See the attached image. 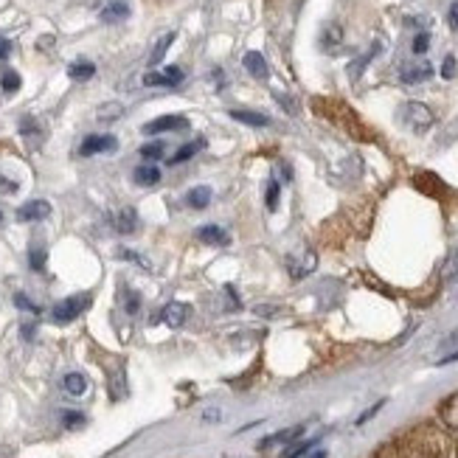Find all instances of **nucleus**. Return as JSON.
<instances>
[{"label": "nucleus", "mask_w": 458, "mask_h": 458, "mask_svg": "<svg viewBox=\"0 0 458 458\" xmlns=\"http://www.w3.org/2000/svg\"><path fill=\"white\" fill-rule=\"evenodd\" d=\"M90 295L85 292V295H70V298H65V301H59L56 307L51 310V318L56 321V324H70V321H76L79 318L88 307H90Z\"/></svg>", "instance_id": "f257e3e1"}, {"label": "nucleus", "mask_w": 458, "mask_h": 458, "mask_svg": "<svg viewBox=\"0 0 458 458\" xmlns=\"http://www.w3.org/2000/svg\"><path fill=\"white\" fill-rule=\"evenodd\" d=\"M400 118H402L413 132H425V129L433 127V113H430V107L422 104V102H408V104L400 110Z\"/></svg>", "instance_id": "f03ea898"}, {"label": "nucleus", "mask_w": 458, "mask_h": 458, "mask_svg": "<svg viewBox=\"0 0 458 458\" xmlns=\"http://www.w3.org/2000/svg\"><path fill=\"white\" fill-rule=\"evenodd\" d=\"M315 267H318V256H315V251H310V248H298L295 253L287 256V270H290V276H292L295 281H298V278H307Z\"/></svg>", "instance_id": "7ed1b4c3"}, {"label": "nucleus", "mask_w": 458, "mask_h": 458, "mask_svg": "<svg viewBox=\"0 0 458 458\" xmlns=\"http://www.w3.org/2000/svg\"><path fill=\"white\" fill-rule=\"evenodd\" d=\"M400 76H402L405 85H419V82H427L430 76H433V65H430L427 59H416V62L402 65Z\"/></svg>", "instance_id": "20e7f679"}, {"label": "nucleus", "mask_w": 458, "mask_h": 458, "mask_svg": "<svg viewBox=\"0 0 458 458\" xmlns=\"http://www.w3.org/2000/svg\"><path fill=\"white\" fill-rule=\"evenodd\" d=\"M180 82H183V68H177V65H172L161 73H146L143 76V85H149V88H175Z\"/></svg>", "instance_id": "39448f33"}, {"label": "nucleus", "mask_w": 458, "mask_h": 458, "mask_svg": "<svg viewBox=\"0 0 458 458\" xmlns=\"http://www.w3.org/2000/svg\"><path fill=\"white\" fill-rule=\"evenodd\" d=\"M118 149V138L116 135H88L79 146V152L88 158V155H99V152H113Z\"/></svg>", "instance_id": "423d86ee"}, {"label": "nucleus", "mask_w": 458, "mask_h": 458, "mask_svg": "<svg viewBox=\"0 0 458 458\" xmlns=\"http://www.w3.org/2000/svg\"><path fill=\"white\" fill-rule=\"evenodd\" d=\"M186 127H189V121L183 116H161L155 121L143 124L141 129H143V135H158V132H175V129H186Z\"/></svg>", "instance_id": "0eeeda50"}, {"label": "nucleus", "mask_w": 458, "mask_h": 458, "mask_svg": "<svg viewBox=\"0 0 458 458\" xmlns=\"http://www.w3.org/2000/svg\"><path fill=\"white\" fill-rule=\"evenodd\" d=\"M161 321H164L169 329H180V326L189 321V303H183V301L166 303L164 313H161Z\"/></svg>", "instance_id": "6e6552de"}, {"label": "nucleus", "mask_w": 458, "mask_h": 458, "mask_svg": "<svg viewBox=\"0 0 458 458\" xmlns=\"http://www.w3.org/2000/svg\"><path fill=\"white\" fill-rule=\"evenodd\" d=\"M48 216H51V203H45V200H29L26 205L17 208L20 222H40V219H48Z\"/></svg>", "instance_id": "1a4fd4ad"}, {"label": "nucleus", "mask_w": 458, "mask_h": 458, "mask_svg": "<svg viewBox=\"0 0 458 458\" xmlns=\"http://www.w3.org/2000/svg\"><path fill=\"white\" fill-rule=\"evenodd\" d=\"M303 430V425H295V427H287V430H278V433H273V436H267V439H262L259 441V450H270V447H276V444H290V441H295Z\"/></svg>", "instance_id": "9d476101"}, {"label": "nucleus", "mask_w": 458, "mask_h": 458, "mask_svg": "<svg viewBox=\"0 0 458 458\" xmlns=\"http://www.w3.org/2000/svg\"><path fill=\"white\" fill-rule=\"evenodd\" d=\"M99 17H102V23H121L129 17V3L127 0H110Z\"/></svg>", "instance_id": "9b49d317"}, {"label": "nucleus", "mask_w": 458, "mask_h": 458, "mask_svg": "<svg viewBox=\"0 0 458 458\" xmlns=\"http://www.w3.org/2000/svg\"><path fill=\"white\" fill-rule=\"evenodd\" d=\"M200 242H205V245H219V248H225L228 242V234L222 231V228H216V225H203V228H197V234H194Z\"/></svg>", "instance_id": "f8f14e48"}, {"label": "nucleus", "mask_w": 458, "mask_h": 458, "mask_svg": "<svg viewBox=\"0 0 458 458\" xmlns=\"http://www.w3.org/2000/svg\"><path fill=\"white\" fill-rule=\"evenodd\" d=\"M242 65H245V70L253 76V79H267V62H264V56L259 54V51H248L245 54V59H242Z\"/></svg>", "instance_id": "ddd939ff"}, {"label": "nucleus", "mask_w": 458, "mask_h": 458, "mask_svg": "<svg viewBox=\"0 0 458 458\" xmlns=\"http://www.w3.org/2000/svg\"><path fill=\"white\" fill-rule=\"evenodd\" d=\"M113 225H116L118 234H135L138 231V214H135V208H121L113 216Z\"/></svg>", "instance_id": "4468645a"}, {"label": "nucleus", "mask_w": 458, "mask_h": 458, "mask_svg": "<svg viewBox=\"0 0 458 458\" xmlns=\"http://www.w3.org/2000/svg\"><path fill=\"white\" fill-rule=\"evenodd\" d=\"M62 388H65L70 397H82V394L88 391V377L79 374V371H70V374H65V379H62Z\"/></svg>", "instance_id": "2eb2a0df"}, {"label": "nucleus", "mask_w": 458, "mask_h": 458, "mask_svg": "<svg viewBox=\"0 0 458 458\" xmlns=\"http://www.w3.org/2000/svg\"><path fill=\"white\" fill-rule=\"evenodd\" d=\"M228 116H231L234 121L248 124V127H267V124H270V118H267L264 113H253V110H231Z\"/></svg>", "instance_id": "dca6fc26"}, {"label": "nucleus", "mask_w": 458, "mask_h": 458, "mask_svg": "<svg viewBox=\"0 0 458 458\" xmlns=\"http://www.w3.org/2000/svg\"><path fill=\"white\" fill-rule=\"evenodd\" d=\"M68 76L73 82H88V79H93V76H96V65L93 62H73L68 68Z\"/></svg>", "instance_id": "f3484780"}, {"label": "nucleus", "mask_w": 458, "mask_h": 458, "mask_svg": "<svg viewBox=\"0 0 458 458\" xmlns=\"http://www.w3.org/2000/svg\"><path fill=\"white\" fill-rule=\"evenodd\" d=\"M186 203H189L191 208H197V211L208 208V203H211V189H208V186H194V189L186 194Z\"/></svg>", "instance_id": "a211bd4d"}, {"label": "nucleus", "mask_w": 458, "mask_h": 458, "mask_svg": "<svg viewBox=\"0 0 458 458\" xmlns=\"http://www.w3.org/2000/svg\"><path fill=\"white\" fill-rule=\"evenodd\" d=\"M132 177H135L138 186H155V183L161 180V169H158V166H152V164H149V166H138Z\"/></svg>", "instance_id": "6ab92c4d"}, {"label": "nucleus", "mask_w": 458, "mask_h": 458, "mask_svg": "<svg viewBox=\"0 0 458 458\" xmlns=\"http://www.w3.org/2000/svg\"><path fill=\"white\" fill-rule=\"evenodd\" d=\"M205 146V141L203 138H197V141H191V143H186V146H180L177 152H175V155L169 158V164H183V161H189V158H194L197 155V152Z\"/></svg>", "instance_id": "aec40b11"}, {"label": "nucleus", "mask_w": 458, "mask_h": 458, "mask_svg": "<svg viewBox=\"0 0 458 458\" xmlns=\"http://www.w3.org/2000/svg\"><path fill=\"white\" fill-rule=\"evenodd\" d=\"M441 419H444L447 427L458 430V394H452V397L441 405Z\"/></svg>", "instance_id": "412c9836"}, {"label": "nucleus", "mask_w": 458, "mask_h": 458, "mask_svg": "<svg viewBox=\"0 0 458 458\" xmlns=\"http://www.w3.org/2000/svg\"><path fill=\"white\" fill-rule=\"evenodd\" d=\"M175 31H169V34H164L158 42H155V48H152V54H149V65H158L164 56H166V51H169V45L175 42Z\"/></svg>", "instance_id": "4be33fe9"}, {"label": "nucleus", "mask_w": 458, "mask_h": 458, "mask_svg": "<svg viewBox=\"0 0 458 458\" xmlns=\"http://www.w3.org/2000/svg\"><path fill=\"white\" fill-rule=\"evenodd\" d=\"M110 394H113V400H121L127 394V374H124V368H116L110 374Z\"/></svg>", "instance_id": "5701e85b"}, {"label": "nucleus", "mask_w": 458, "mask_h": 458, "mask_svg": "<svg viewBox=\"0 0 458 458\" xmlns=\"http://www.w3.org/2000/svg\"><path fill=\"white\" fill-rule=\"evenodd\" d=\"M164 155H166V143L164 141H152V143L141 146V158H146V161H158Z\"/></svg>", "instance_id": "b1692460"}, {"label": "nucleus", "mask_w": 458, "mask_h": 458, "mask_svg": "<svg viewBox=\"0 0 458 458\" xmlns=\"http://www.w3.org/2000/svg\"><path fill=\"white\" fill-rule=\"evenodd\" d=\"M340 40H343V31H340V26H326L324 29V34H321V45L324 48H338L340 45Z\"/></svg>", "instance_id": "393cba45"}, {"label": "nucleus", "mask_w": 458, "mask_h": 458, "mask_svg": "<svg viewBox=\"0 0 458 458\" xmlns=\"http://www.w3.org/2000/svg\"><path fill=\"white\" fill-rule=\"evenodd\" d=\"M315 447V439H307V441H298V444H290L284 452H281V458H301V455H307L310 450Z\"/></svg>", "instance_id": "a878e982"}, {"label": "nucleus", "mask_w": 458, "mask_h": 458, "mask_svg": "<svg viewBox=\"0 0 458 458\" xmlns=\"http://www.w3.org/2000/svg\"><path fill=\"white\" fill-rule=\"evenodd\" d=\"M452 276H458V245L447 253L444 267H441V278H444V281H447V278H452Z\"/></svg>", "instance_id": "bb28decb"}, {"label": "nucleus", "mask_w": 458, "mask_h": 458, "mask_svg": "<svg viewBox=\"0 0 458 458\" xmlns=\"http://www.w3.org/2000/svg\"><path fill=\"white\" fill-rule=\"evenodd\" d=\"M0 88H3L6 93H15V90H20V73H15V70H6V73H3V79H0Z\"/></svg>", "instance_id": "cd10ccee"}, {"label": "nucleus", "mask_w": 458, "mask_h": 458, "mask_svg": "<svg viewBox=\"0 0 458 458\" xmlns=\"http://www.w3.org/2000/svg\"><path fill=\"white\" fill-rule=\"evenodd\" d=\"M29 262H31V270H42L45 267V248L42 245H31Z\"/></svg>", "instance_id": "c85d7f7f"}, {"label": "nucleus", "mask_w": 458, "mask_h": 458, "mask_svg": "<svg viewBox=\"0 0 458 458\" xmlns=\"http://www.w3.org/2000/svg\"><path fill=\"white\" fill-rule=\"evenodd\" d=\"M278 194H281L278 183H276V180H270V183H267V191H264V203H267V208H270V211H276V208H278Z\"/></svg>", "instance_id": "c756f323"}, {"label": "nucleus", "mask_w": 458, "mask_h": 458, "mask_svg": "<svg viewBox=\"0 0 458 458\" xmlns=\"http://www.w3.org/2000/svg\"><path fill=\"white\" fill-rule=\"evenodd\" d=\"M124 310H127L129 315H135V313L141 310V295H138L135 290H127V292H124Z\"/></svg>", "instance_id": "7c9ffc66"}, {"label": "nucleus", "mask_w": 458, "mask_h": 458, "mask_svg": "<svg viewBox=\"0 0 458 458\" xmlns=\"http://www.w3.org/2000/svg\"><path fill=\"white\" fill-rule=\"evenodd\" d=\"M121 113H124V107H121V104H104V107H99V113H96V116H99L102 121H113V118H118Z\"/></svg>", "instance_id": "2f4dec72"}, {"label": "nucleus", "mask_w": 458, "mask_h": 458, "mask_svg": "<svg viewBox=\"0 0 458 458\" xmlns=\"http://www.w3.org/2000/svg\"><path fill=\"white\" fill-rule=\"evenodd\" d=\"M427 48H430V34H427V31H419V34L413 37V54L422 56Z\"/></svg>", "instance_id": "473e14b6"}, {"label": "nucleus", "mask_w": 458, "mask_h": 458, "mask_svg": "<svg viewBox=\"0 0 458 458\" xmlns=\"http://www.w3.org/2000/svg\"><path fill=\"white\" fill-rule=\"evenodd\" d=\"M383 405H386V400H379V402H374V405H371V408H368L365 413H360V419H357V425H365V422H368L371 416H377L379 411H383Z\"/></svg>", "instance_id": "72a5a7b5"}, {"label": "nucleus", "mask_w": 458, "mask_h": 458, "mask_svg": "<svg viewBox=\"0 0 458 458\" xmlns=\"http://www.w3.org/2000/svg\"><path fill=\"white\" fill-rule=\"evenodd\" d=\"M455 56H444V62H441V76H444V79H452V76H455Z\"/></svg>", "instance_id": "f704fd0d"}, {"label": "nucleus", "mask_w": 458, "mask_h": 458, "mask_svg": "<svg viewBox=\"0 0 458 458\" xmlns=\"http://www.w3.org/2000/svg\"><path fill=\"white\" fill-rule=\"evenodd\" d=\"M118 256H121V259H132V262H135V264H141V267H149V262H146L143 256H138L135 251H127V248H121V251H118Z\"/></svg>", "instance_id": "c9c22d12"}, {"label": "nucleus", "mask_w": 458, "mask_h": 458, "mask_svg": "<svg viewBox=\"0 0 458 458\" xmlns=\"http://www.w3.org/2000/svg\"><path fill=\"white\" fill-rule=\"evenodd\" d=\"M85 425V416L82 413H65V427H82Z\"/></svg>", "instance_id": "e433bc0d"}, {"label": "nucleus", "mask_w": 458, "mask_h": 458, "mask_svg": "<svg viewBox=\"0 0 458 458\" xmlns=\"http://www.w3.org/2000/svg\"><path fill=\"white\" fill-rule=\"evenodd\" d=\"M15 303H17L20 310H31V313H37V307H34V303H31V301H29L23 292H17V295H15Z\"/></svg>", "instance_id": "4c0bfd02"}, {"label": "nucleus", "mask_w": 458, "mask_h": 458, "mask_svg": "<svg viewBox=\"0 0 458 458\" xmlns=\"http://www.w3.org/2000/svg\"><path fill=\"white\" fill-rule=\"evenodd\" d=\"M447 23H450V29H452V31H458V3H452V6H450Z\"/></svg>", "instance_id": "58836bf2"}, {"label": "nucleus", "mask_w": 458, "mask_h": 458, "mask_svg": "<svg viewBox=\"0 0 458 458\" xmlns=\"http://www.w3.org/2000/svg\"><path fill=\"white\" fill-rule=\"evenodd\" d=\"M9 54H12V42L6 37H0V59H6Z\"/></svg>", "instance_id": "ea45409f"}, {"label": "nucleus", "mask_w": 458, "mask_h": 458, "mask_svg": "<svg viewBox=\"0 0 458 458\" xmlns=\"http://www.w3.org/2000/svg\"><path fill=\"white\" fill-rule=\"evenodd\" d=\"M450 363H458V349H455L452 354H444V357L439 360V365H450Z\"/></svg>", "instance_id": "a19ab883"}, {"label": "nucleus", "mask_w": 458, "mask_h": 458, "mask_svg": "<svg viewBox=\"0 0 458 458\" xmlns=\"http://www.w3.org/2000/svg\"><path fill=\"white\" fill-rule=\"evenodd\" d=\"M455 343H458V332H452L450 338H444V340H441V349H450V346H455Z\"/></svg>", "instance_id": "79ce46f5"}, {"label": "nucleus", "mask_w": 458, "mask_h": 458, "mask_svg": "<svg viewBox=\"0 0 458 458\" xmlns=\"http://www.w3.org/2000/svg\"><path fill=\"white\" fill-rule=\"evenodd\" d=\"M278 102H281V107H287L290 113H295V104L290 102V96H278Z\"/></svg>", "instance_id": "37998d69"}, {"label": "nucleus", "mask_w": 458, "mask_h": 458, "mask_svg": "<svg viewBox=\"0 0 458 458\" xmlns=\"http://www.w3.org/2000/svg\"><path fill=\"white\" fill-rule=\"evenodd\" d=\"M23 338H26V340L34 338V324H23Z\"/></svg>", "instance_id": "c03bdc74"}, {"label": "nucleus", "mask_w": 458, "mask_h": 458, "mask_svg": "<svg viewBox=\"0 0 458 458\" xmlns=\"http://www.w3.org/2000/svg\"><path fill=\"white\" fill-rule=\"evenodd\" d=\"M219 416H222L219 411H205V416H203V419H205V422H219Z\"/></svg>", "instance_id": "a18cd8bd"}, {"label": "nucleus", "mask_w": 458, "mask_h": 458, "mask_svg": "<svg viewBox=\"0 0 458 458\" xmlns=\"http://www.w3.org/2000/svg\"><path fill=\"white\" fill-rule=\"evenodd\" d=\"M256 313H259V315H267V318H273V315H278V310H270V307H259Z\"/></svg>", "instance_id": "49530a36"}, {"label": "nucleus", "mask_w": 458, "mask_h": 458, "mask_svg": "<svg viewBox=\"0 0 458 458\" xmlns=\"http://www.w3.org/2000/svg\"><path fill=\"white\" fill-rule=\"evenodd\" d=\"M313 458H326V452H324V450H318V452H315Z\"/></svg>", "instance_id": "de8ad7c7"}, {"label": "nucleus", "mask_w": 458, "mask_h": 458, "mask_svg": "<svg viewBox=\"0 0 458 458\" xmlns=\"http://www.w3.org/2000/svg\"><path fill=\"white\" fill-rule=\"evenodd\" d=\"M0 216H3V214H0Z\"/></svg>", "instance_id": "09e8293b"}]
</instances>
